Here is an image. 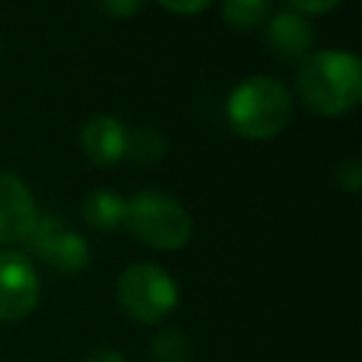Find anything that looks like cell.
I'll return each mask as SVG.
<instances>
[{
	"label": "cell",
	"mask_w": 362,
	"mask_h": 362,
	"mask_svg": "<svg viewBox=\"0 0 362 362\" xmlns=\"http://www.w3.org/2000/svg\"><path fill=\"white\" fill-rule=\"evenodd\" d=\"M96 6H99V11H105L107 17L124 20V17H133V14L144 6V0H96Z\"/></svg>",
	"instance_id": "15"
},
{
	"label": "cell",
	"mask_w": 362,
	"mask_h": 362,
	"mask_svg": "<svg viewBox=\"0 0 362 362\" xmlns=\"http://www.w3.org/2000/svg\"><path fill=\"white\" fill-rule=\"evenodd\" d=\"M122 226L144 246L158 252H175L187 246L192 235V218L187 206L158 189H141L124 198V221Z\"/></svg>",
	"instance_id": "3"
},
{
	"label": "cell",
	"mask_w": 362,
	"mask_h": 362,
	"mask_svg": "<svg viewBox=\"0 0 362 362\" xmlns=\"http://www.w3.org/2000/svg\"><path fill=\"white\" fill-rule=\"evenodd\" d=\"M25 240L31 255L59 274H79L90 266V246L85 235L71 229L59 215H40Z\"/></svg>",
	"instance_id": "5"
},
{
	"label": "cell",
	"mask_w": 362,
	"mask_h": 362,
	"mask_svg": "<svg viewBox=\"0 0 362 362\" xmlns=\"http://www.w3.org/2000/svg\"><path fill=\"white\" fill-rule=\"evenodd\" d=\"M226 122L246 141H269L280 136L294 113L288 88L266 74L238 82L226 96Z\"/></svg>",
	"instance_id": "2"
},
{
	"label": "cell",
	"mask_w": 362,
	"mask_h": 362,
	"mask_svg": "<svg viewBox=\"0 0 362 362\" xmlns=\"http://www.w3.org/2000/svg\"><path fill=\"white\" fill-rule=\"evenodd\" d=\"M294 90L314 116H345L362 99V59L354 51L317 48L297 62Z\"/></svg>",
	"instance_id": "1"
},
{
	"label": "cell",
	"mask_w": 362,
	"mask_h": 362,
	"mask_svg": "<svg viewBox=\"0 0 362 362\" xmlns=\"http://www.w3.org/2000/svg\"><path fill=\"white\" fill-rule=\"evenodd\" d=\"M82 362H127V359H124V354L116 351V348H96V351H90Z\"/></svg>",
	"instance_id": "18"
},
{
	"label": "cell",
	"mask_w": 362,
	"mask_h": 362,
	"mask_svg": "<svg viewBox=\"0 0 362 362\" xmlns=\"http://www.w3.org/2000/svg\"><path fill=\"white\" fill-rule=\"evenodd\" d=\"M82 153L99 164V167H116L124 161V141H127V127L110 116V113H96L90 116L82 130H79Z\"/></svg>",
	"instance_id": "9"
},
{
	"label": "cell",
	"mask_w": 362,
	"mask_h": 362,
	"mask_svg": "<svg viewBox=\"0 0 362 362\" xmlns=\"http://www.w3.org/2000/svg\"><path fill=\"white\" fill-rule=\"evenodd\" d=\"M82 218L99 232H113L124 221V198L113 189H90L82 198Z\"/></svg>",
	"instance_id": "10"
},
{
	"label": "cell",
	"mask_w": 362,
	"mask_h": 362,
	"mask_svg": "<svg viewBox=\"0 0 362 362\" xmlns=\"http://www.w3.org/2000/svg\"><path fill=\"white\" fill-rule=\"evenodd\" d=\"M167 156V136L156 127H133L127 130L124 141V161L136 167H150L158 164Z\"/></svg>",
	"instance_id": "11"
},
{
	"label": "cell",
	"mask_w": 362,
	"mask_h": 362,
	"mask_svg": "<svg viewBox=\"0 0 362 362\" xmlns=\"http://www.w3.org/2000/svg\"><path fill=\"white\" fill-rule=\"evenodd\" d=\"M40 288L34 263L14 249H0V322L28 317L40 303Z\"/></svg>",
	"instance_id": "6"
},
{
	"label": "cell",
	"mask_w": 362,
	"mask_h": 362,
	"mask_svg": "<svg viewBox=\"0 0 362 362\" xmlns=\"http://www.w3.org/2000/svg\"><path fill=\"white\" fill-rule=\"evenodd\" d=\"M221 17L229 28L252 31L272 17V0H221Z\"/></svg>",
	"instance_id": "12"
},
{
	"label": "cell",
	"mask_w": 362,
	"mask_h": 362,
	"mask_svg": "<svg viewBox=\"0 0 362 362\" xmlns=\"http://www.w3.org/2000/svg\"><path fill=\"white\" fill-rule=\"evenodd\" d=\"M337 184L345 189V192H356L359 187H362V164H359V158H354V156H348V158H342L339 164H337Z\"/></svg>",
	"instance_id": "14"
},
{
	"label": "cell",
	"mask_w": 362,
	"mask_h": 362,
	"mask_svg": "<svg viewBox=\"0 0 362 362\" xmlns=\"http://www.w3.org/2000/svg\"><path fill=\"white\" fill-rule=\"evenodd\" d=\"M286 3L291 6V11L308 17V14H328V11H334L342 0H286Z\"/></svg>",
	"instance_id": "16"
},
{
	"label": "cell",
	"mask_w": 362,
	"mask_h": 362,
	"mask_svg": "<svg viewBox=\"0 0 362 362\" xmlns=\"http://www.w3.org/2000/svg\"><path fill=\"white\" fill-rule=\"evenodd\" d=\"M153 362H192V342L178 328H161L150 339Z\"/></svg>",
	"instance_id": "13"
},
{
	"label": "cell",
	"mask_w": 362,
	"mask_h": 362,
	"mask_svg": "<svg viewBox=\"0 0 362 362\" xmlns=\"http://www.w3.org/2000/svg\"><path fill=\"white\" fill-rule=\"evenodd\" d=\"M37 218H40V209L28 184L14 173L0 170V243L25 240Z\"/></svg>",
	"instance_id": "7"
},
{
	"label": "cell",
	"mask_w": 362,
	"mask_h": 362,
	"mask_svg": "<svg viewBox=\"0 0 362 362\" xmlns=\"http://www.w3.org/2000/svg\"><path fill=\"white\" fill-rule=\"evenodd\" d=\"M116 300L130 320L158 325L175 311L178 286L173 274L156 263H130L116 277Z\"/></svg>",
	"instance_id": "4"
},
{
	"label": "cell",
	"mask_w": 362,
	"mask_h": 362,
	"mask_svg": "<svg viewBox=\"0 0 362 362\" xmlns=\"http://www.w3.org/2000/svg\"><path fill=\"white\" fill-rule=\"evenodd\" d=\"M263 37H266V45L274 57L280 59H303L305 54H311L314 48V25L308 17L286 8V11H277L266 20L263 25Z\"/></svg>",
	"instance_id": "8"
},
{
	"label": "cell",
	"mask_w": 362,
	"mask_h": 362,
	"mask_svg": "<svg viewBox=\"0 0 362 362\" xmlns=\"http://www.w3.org/2000/svg\"><path fill=\"white\" fill-rule=\"evenodd\" d=\"M212 0H158V6H164L167 11H175V14H198Z\"/></svg>",
	"instance_id": "17"
}]
</instances>
